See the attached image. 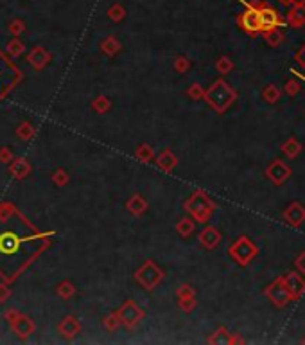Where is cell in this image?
Instances as JSON below:
<instances>
[{"label": "cell", "mask_w": 305, "mask_h": 345, "mask_svg": "<svg viewBox=\"0 0 305 345\" xmlns=\"http://www.w3.org/2000/svg\"><path fill=\"white\" fill-rule=\"evenodd\" d=\"M185 209H187V212L191 214L192 218H196V221H201V223H205V221H208L210 216H212L214 203H212V200H210L208 196L205 195V192L196 191L194 195H192L191 198L187 200V203H185Z\"/></svg>", "instance_id": "3957f363"}, {"label": "cell", "mask_w": 305, "mask_h": 345, "mask_svg": "<svg viewBox=\"0 0 305 345\" xmlns=\"http://www.w3.org/2000/svg\"><path fill=\"white\" fill-rule=\"evenodd\" d=\"M162 277H163L162 270L156 268L155 263H151V261H147L146 265L136 272V279H138V283L142 284V286L149 288V290L151 288H155L156 284L162 281Z\"/></svg>", "instance_id": "8992f818"}, {"label": "cell", "mask_w": 305, "mask_h": 345, "mask_svg": "<svg viewBox=\"0 0 305 345\" xmlns=\"http://www.w3.org/2000/svg\"><path fill=\"white\" fill-rule=\"evenodd\" d=\"M219 241H221V234H219V230L214 227H206L205 230L199 234V243L208 250L216 248V246L219 245Z\"/></svg>", "instance_id": "4fadbf2b"}, {"label": "cell", "mask_w": 305, "mask_h": 345, "mask_svg": "<svg viewBox=\"0 0 305 345\" xmlns=\"http://www.w3.org/2000/svg\"><path fill=\"white\" fill-rule=\"evenodd\" d=\"M280 149H282V153L286 155L287 158H296L298 155L301 153V149H303V147H301V144L298 142L294 137H291V139H287L286 142L280 146Z\"/></svg>", "instance_id": "9a60e30c"}, {"label": "cell", "mask_w": 305, "mask_h": 345, "mask_svg": "<svg viewBox=\"0 0 305 345\" xmlns=\"http://www.w3.org/2000/svg\"><path fill=\"white\" fill-rule=\"evenodd\" d=\"M189 67V61L185 58H180V61H178V69L180 70H185Z\"/></svg>", "instance_id": "836d02e7"}, {"label": "cell", "mask_w": 305, "mask_h": 345, "mask_svg": "<svg viewBox=\"0 0 305 345\" xmlns=\"http://www.w3.org/2000/svg\"><path fill=\"white\" fill-rule=\"evenodd\" d=\"M294 59H296V63L301 67V70L305 72V45L296 52V54H294Z\"/></svg>", "instance_id": "4dcf8cb0"}, {"label": "cell", "mask_w": 305, "mask_h": 345, "mask_svg": "<svg viewBox=\"0 0 305 345\" xmlns=\"http://www.w3.org/2000/svg\"><path fill=\"white\" fill-rule=\"evenodd\" d=\"M18 246V239H16L15 234H4L0 235V252L4 253H11L16 250Z\"/></svg>", "instance_id": "ac0fdd59"}, {"label": "cell", "mask_w": 305, "mask_h": 345, "mask_svg": "<svg viewBox=\"0 0 305 345\" xmlns=\"http://www.w3.org/2000/svg\"><path fill=\"white\" fill-rule=\"evenodd\" d=\"M59 329H61V333L65 334V336H74V334L79 333V324L76 322V320L72 318V316H66L65 322L59 326Z\"/></svg>", "instance_id": "ffe728a7"}, {"label": "cell", "mask_w": 305, "mask_h": 345, "mask_svg": "<svg viewBox=\"0 0 305 345\" xmlns=\"http://www.w3.org/2000/svg\"><path fill=\"white\" fill-rule=\"evenodd\" d=\"M284 90H286L287 96H296L300 92V83L296 79H287L286 84H284Z\"/></svg>", "instance_id": "484cf974"}, {"label": "cell", "mask_w": 305, "mask_h": 345, "mask_svg": "<svg viewBox=\"0 0 305 345\" xmlns=\"http://www.w3.org/2000/svg\"><path fill=\"white\" fill-rule=\"evenodd\" d=\"M129 210H133L135 214H140L144 209H146V203L142 202V198H138V196H135L133 200H129V205H128Z\"/></svg>", "instance_id": "4316f807"}, {"label": "cell", "mask_w": 305, "mask_h": 345, "mask_svg": "<svg viewBox=\"0 0 305 345\" xmlns=\"http://www.w3.org/2000/svg\"><path fill=\"white\" fill-rule=\"evenodd\" d=\"M284 284H286V288L289 290L291 293V298H293V302L300 300L301 297H303L305 293V277L301 275L300 272H287L286 275L282 277Z\"/></svg>", "instance_id": "52a82bcc"}, {"label": "cell", "mask_w": 305, "mask_h": 345, "mask_svg": "<svg viewBox=\"0 0 305 345\" xmlns=\"http://www.w3.org/2000/svg\"><path fill=\"white\" fill-rule=\"evenodd\" d=\"M262 101H266L268 104H275L278 103V99L282 97V90L276 87V84H266L261 92Z\"/></svg>", "instance_id": "5bb4252c"}, {"label": "cell", "mask_w": 305, "mask_h": 345, "mask_svg": "<svg viewBox=\"0 0 305 345\" xmlns=\"http://www.w3.org/2000/svg\"><path fill=\"white\" fill-rule=\"evenodd\" d=\"M237 24H239V27L244 31L246 34H250V36H259V34H262V27H261V16H259V9L255 8V6H248V9L243 13V15H239V18H237Z\"/></svg>", "instance_id": "277c9868"}, {"label": "cell", "mask_w": 305, "mask_h": 345, "mask_svg": "<svg viewBox=\"0 0 305 345\" xmlns=\"http://www.w3.org/2000/svg\"><path fill=\"white\" fill-rule=\"evenodd\" d=\"M13 172H15L18 178H24L29 172V164L26 160H16V164L13 165Z\"/></svg>", "instance_id": "d4e9b609"}, {"label": "cell", "mask_w": 305, "mask_h": 345, "mask_svg": "<svg viewBox=\"0 0 305 345\" xmlns=\"http://www.w3.org/2000/svg\"><path fill=\"white\" fill-rule=\"evenodd\" d=\"M15 329H16V333H18L20 336H27V334L33 333L34 326H33V322H31L29 318H26V316H20V318H16Z\"/></svg>", "instance_id": "44dd1931"}, {"label": "cell", "mask_w": 305, "mask_h": 345, "mask_svg": "<svg viewBox=\"0 0 305 345\" xmlns=\"http://www.w3.org/2000/svg\"><path fill=\"white\" fill-rule=\"evenodd\" d=\"M210 343H232V333H228L226 327H219L212 336L208 338Z\"/></svg>", "instance_id": "d6986e66"}, {"label": "cell", "mask_w": 305, "mask_h": 345, "mask_svg": "<svg viewBox=\"0 0 305 345\" xmlns=\"http://www.w3.org/2000/svg\"><path fill=\"white\" fill-rule=\"evenodd\" d=\"M203 97H205V101L217 112V114H224L228 108L236 103L237 92L224 79H217L216 83L203 94Z\"/></svg>", "instance_id": "6da1fadb"}, {"label": "cell", "mask_w": 305, "mask_h": 345, "mask_svg": "<svg viewBox=\"0 0 305 345\" xmlns=\"http://www.w3.org/2000/svg\"><path fill=\"white\" fill-rule=\"evenodd\" d=\"M192 230H194V223H192L189 218H185V220H181L180 223H178V232H180L183 238H187V235L192 234Z\"/></svg>", "instance_id": "cb8c5ba5"}, {"label": "cell", "mask_w": 305, "mask_h": 345, "mask_svg": "<svg viewBox=\"0 0 305 345\" xmlns=\"http://www.w3.org/2000/svg\"><path fill=\"white\" fill-rule=\"evenodd\" d=\"M264 295L276 306V308H284V306H287L289 302H293L291 293H289V290L286 288V284H284L282 277H278V279L273 281V283L264 290Z\"/></svg>", "instance_id": "5b68a950"}, {"label": "cell", "mask_w": 305, "mask_h": 345, "mask_svg": "<svg viewBox=\"0 0 305 345\" xmlns=\"http://www.w3.org/2000/svg\"><path fill=\"white\" fill-rule=\"evenodd\" d=\"M228 253H230V257H232L239 266H248L255 257L259 255V246L255 245L250 238L241 235V238L228 248Z\"/></svg>", "instance_id": "7a4b0ae2"}, {"label": "cell", "mask_w": 305, "mask_h": 345, "mask_svg": "<svg viewBox=\"0 0 305 345\" xmlns=\"http://www.w3.org/2000/svg\"><path fill=\"white\" fill-rule=\"evenodd\" d=\"M24 49V45L20 44V41H13V44H9V51L13 52V54H20Z\"/></svg>", "instance_id": "d6a6232c"}, {"label": "cell", "mask_w": 305, "mask_h": 345, "mask_svg": "<svg viewBox=\"0 0 305 345\" xmlns=\"http://www.w3.org/2000/svg\"><path fill=\"white\" fill-rule=\"evenodd\" d=\"M294 266H296L298 272H300L301 275L305 277V250L296 257V261H294Z\"/></svg>", "instance_id": "f546056e"}, {"label": "cell", "mask_w": 305, "mask_h": 345, "mask_svg": "<svg viewBox=\"0 0 305 345\" xmlns=\"http://www.w3.org/2000/svg\"><path fill=\"white\" fill-rule=\"evenodd\" d=\"M251 6H255V8L259 9L262 33H266V31H269V29H275V27H278L280 24H282V20H280L278 13H276L273 8H268V6H264L261 2V0H255V4H251Z\"/></svg>", "instance_id": "ba28073f"}, {"label": "cell", "mask_w": 305, "mask_h": 345, "mask_svg": "<svg viewBox=\"0 0 305 345\" xmlns=\"http://www.w3.org/2000/svg\"><path fill=\"white\" fill-rule=\"evenodd\" d=\"M282 218L287 225L298 228L305 223V207L300 202H291L282 212Z\"/></svg>", "instance_id": "30bf717a"}, {"label": "cell", "mask_w": 305, "mask_h": 345, "mask_svg": "<svg viewBox=\"0 0 305 345\" xmlns=\"http://www.w3.org/2000/svg\"><path fill=\"white\" fill-rule=\"evenodd\" d=\"M158 162L163 165V167L167 169V171H169V169H173L174 165H176V158H174L173 155L169 153V151H167V153H163L162 157H160V160H158Z\"/></svg>", "instance_id": "83f0119b"}, {"label": "cell", "mask_w": 305, "mask_h": 345, "mask_svg": "<svg viewBox=\"0 0 305 345\" xmlns=\"http://www.w3.org/2000/svg\"><path fill=\"white\" fill-rule=\"evenodd\" d=\"M286 20L291 27H301L305 24V4L303 2H294V6L286 15Z\"/></svg>", "instance_id": "7c38bea8"}, {"label": "cell", "mask_w": 305, "mask_h": 345, "mask_svg": "<svg viewBox=\"0 0 305 345\" xmlns=\"http://www.w3.org/2000/svg\"><path fill=\"white\" fill-rule=\"evenodd\" d=\"M47 61H49V52L45 51V49L36 47V49H33V51H31V54H29V63H31V65H34L36 69H41V67L47 65Z\"/></svg>", "instance_id": "2e32d148"}, {"label": "cell", "mask_w": 305, "mask_h": 345, "mask_svg": "<svg viewBox=\"0 0 305 345\" xmlns=\"http://www.w3.org/2000/svg\"><path fill=\"white\" fill-rule=\"evenodd\" d=\"M216 69L219 74H228V72H232L233 70V61L230 58H226V56H223V58L217 59L216 63Z\"/></svg>", "instance_id": "7402d4cb"}, {"label": "cell", "mask_w": 305, "mask_h": 345, "mask_svg": "<svg viewBox=\"0 0 305 345\" xmlns=\"http://www.w3.org/2000/svg\"><path fill=\"white\" fill-rule=\"evenodd\" d=\"M124 8H122L121 4H113L110 9H108V16H110L113 22H121L122 18H124Z\"/></svg>", "instance_id": "603a6c76"}, {"label": "cell", "mask_w": 305, "mask_h": 345, "mask_svg": "<svg viewBox=\"0 0 305 345\" xmlns=\"http://www.w3.org/2000/svg\"><path fill=\"white\" fill-rule=\"evenodd\" d=\"M11 29H13L11 33L18 34V31H16V29H22V22H16V24H13V26H11Z\"/></svg>", "instance_id": "e575fe53"}, {"label": "cell", "mask_w": 305, "mask_h": 345, "mask_svg": "<svg viewBox=\"0 0 305 345\" xmlns=\"http://www.w3.org/2000/svg\"><path fill=\"white\" fill-rule=\"evenodd\" d=\"M189 94H191V97H194V99H198V97H203V90H201V87H198V84H194L191 90H189Z\"/></svg>", "instance_id": "1f68e13d"}, {"label": "cell", "mask_w": 305, "mask_h": 345, "mask_svg": "<svg viewBox=\"0 0 305 345\" xmlns=\"http://www.w3.org/2000/svg\"><path fill=\"white\" fill-rule=\"evenodd\" d=\"M266 177L273 182L275 185H282L291 177V167L284 164L282 160H273L271 164L266 167Z\"/></svg>", "instance_id": "9c48e42d"}, {"label": "cell", "mask_w": 305, "mask_h": 345, "mask_svg": "<svg viewBox=\"0 0 305 345\" xmlns=\"http://www.w3.org/2000/svg\"><path fill=\"white\" fill-rule=\"evenodd\" d=\"M119 318L126 324V326H135L140 318H142V311L136 308L135 302H126L119 311Z\"/></svg>", "instance_id": "8fae6325"}, {"label": "cell", "mask_w": 305, "mask_h": 345, "mask_svg": "<svg viewBox=\"0 0 305 345\" xmlns=\"http://www.w3.org/2000/svg\"><path fill=\"white\" fill-rule=\"evenodd\" d=\"M280 2H282V4H286V6H291L294 2V0H280Z\"/></svg>", "instance_id": "d590c367"}, {"label": "cell", "mask_w": 305, "mask_h": 345, "mask_svg": "<svg viewBox=\"0 0 305 345\" xmlns=\"http://www.w3.org/2000/svg\"><path fill=\"white\" fill-rule=\"evenodd\" d=\"M262 36H264L266 44H268L269 47H280V45H282V41H284V33L278 29V27L266 31V33H262Z\"/></svg>", "instance_id": "e0dca14e"}, {"label": "cell", "mask_w": 305, "mask_h": 345, "mask_svg": "<svg viewBox=\"0 0 305 345\" xmlns=\"http://www.w3.org/2000/svg\"><path fill=\"white\" fill-rule=\"evenodd\" d=\"M103 49L108 52V54H113V52L119 49V41H115L113 38H108V40L103 44Z\"/></svg>", "instance_id": "f1b7e54d"}, {"label": "cell", "mask_w": 305, "mask_h": 345, "mask_svg": "<svg viewBox=\"0 0 305 345\" xmlns=\"http://www.w3.org/2000/svg\"><path fill=\"white\" fill-rule=\"evenodd\" d=\"M301 343H305V338H303V340H301Z\"/></svg>", "instance_id": "8d00e7d4"}]
</instances>
